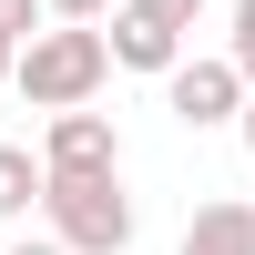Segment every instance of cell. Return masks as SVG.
<instances>
[{
	"mask_svg": "<svg viewBox=\"0 0 255 255\" xmlns=\"http://www.w3.org/2000/svg\"><path fill=\"white\" fill-rule=\"evenodd\" d=\"M10 255H72V245H61V235H20Z\"/></svg>",
	"mask_w": 255,
	"mask_h": 255,
	"instance_id": "7c38bea8",
	"label": "cell"
},
{
	"mask_svg": "<svg viewBox=\"0 0 255 255\" xmlns=\"http://www.w3.org/2000/svg\"><path fill=\"white\" fill-rule=\"evenodd\" d=\"M174 255H255V204H194Z\"/></svg>",
	"mask_w": 255,
	"mask_h": 255,
	"instance_id": "8992f818",
	"label": "cell"
},
{
	"mask_svg": "<svg viewBox=\"0 0 255 255\" xmlns=\"http://www.w3.org/2000/svg\"><path fill=\"white\" fill-rule=\"evenodd\" d=\"M82 163H123V133H113V113H92V102H61L51 133H41V174H82Z\"/></svg>",
	"mask_w": 255,
	"mask_h": 255,
	"instance_id": "277c9868",
	"label": "cell"
},
{
	"mask_svg": "<svg viewBox=\"0 0 255 255\" xmlns=\"http://www.w3.org/2000/svg\"><path fill=\"white\" fill-rule=\"evenodd\" d=\"M153 82H163V102H174L184 133H215V123H235V102H245V72H235L225 51H215V61H184V51H174Z\"/></svg>",
	"mask_w": 255,
	"mask_h": 255,
	"instance_id": "3957f363",
	"label": "cell"
},
{
	"mask_svg": "<svg viewBox=\"0 0 255 255\" xmlns=\"http://www.w3.org/2000/svg\"><path fill=\"white\" fill-rule=\"evenodd\" d=\"M235 133H245V153H255V92H245V102H235Z\"/></svg>",
	"mask_w": 255,
	"mask_h": 255,
	"instance_id": "4fadbf2b",
	"label": "cell"
},
{
	"mask_svg": "<svg viewBox=\"0 0 255 255\" xmlns=\"http://www.w3.org/2000/svg\"><path fill=\"white\" fill-rule=\"evenodd\" d=\"M41 204V153L31 143H0V225H20Z\"/></svg>",
	"mask_w": 255,
	"mask_h": 255,
	"instance_id": "52a82bcc",
	"label": "cell"
},
{
	"mask_svg": "<svg viewBox=\"0 0 255 255\" xmlns=\"http://www.w3.org/2000/svg\"><path fill=\"white\" fill-rule=\"evenodd\" d=\"M113 82V51H102V20H41L31 41H10V92L31 113H61V102H92Z\"/></svg>",
	"mask_w": 255,
	"mask_h": 255,
	"instance_id": "6da1fadb",
	"label": "cell"
},
{
	"mask_svg": "<svg viewBox=\"0 0 255 255\" xmlns=\"http://www.w3.org/2000/svg\"><path fill=\"white\" fill-rule=\"evenodd\" d=\"M0 82H10V41H0Z\"/></svg>",
	"mask_w": 255,
	"mask_h": 255,
	"instance_id": "5bb4252c",
	"label": "cell"
},
{
	"mask_svg": "<svg viewBox=\"0 0 255 255\" xmlns=\"http://www.w3.org/2000/svg\"><path fill=\"white\" fill-rule=\"evenodd\" d=\"M102 20H113V31H102V51H113L123 72H163V61L184 51V31H174V20H153V10H133V0H113Z\"/></svg>",
	"mask_w": 255,
	"mask_h": 255,
	"instance_id": "5b68a950",
	"label": "cell"
},
{
	"mask_svg": "<svg viewBox=\"0 0 255 255\" xmlns=\"http://www.w3.org/2000/svg\"><path fill=\"white\" fill-rule=\"evenodd\" d=\"M225 61H235L245 92H255V0H235V41H225Z\"/></svg>",
	"mask_w": 255,
	"mask_h": 255,
	"instance_id": "ba28073f",
	"label": "cell"
},
{
	"mask_svg": "<svg viewBox=\"0 0 255 255\" xmlns=\"http://www.w3.org/2000/svg\"><path fill=\"white\" fill-rule=\"evenodd\" d=\"M41 215L72 255H123L133 245V194H123V163H82V174H41Z\"/></svg>",
	"mask_w": 255,
	"mask_h": 255,
	"instance_id": "7a4b0ae2",
	"label": "cell"
},
{
	"mask_svg": "<svg viewBox=\"0 0 255 255\" xmlns=\"http://www.w3.org/2000/svg\"><path fill=\"white\" fill-rule=\"evenodd\" d=\"M41 10H51V20H102L113 0H41Z\"/></svg>",
	"mask_w": 255,
	"mask_h": 255,
	"instance_id": "8fae6325",
	"label": "cell"
},
{
	"mask_svg": "<svg viewBox=\"0 0 255 255\" xmlns=\"http://www.w3.org/2000/svg\"><path fill=\"white\" fill-rule=\"evenodd\" d=\"M41 20H51V10H41V0H0V41H31Z\"/></svg>",
	"mask_w": 255,
	"mask_h": 255,
	"instance_id": "9c48e42d",
	"label": "cell"
},
{
	"mask_svg": "<svg viewBox=\"0 0 255 255\" xmlns=\"http://www.w3.org/2000/svg\"><path fill=\"white\" fill-rule=\"evenodd\" d=\"M133 10H153V20H174V31H194V20H204V0H133Z\"/></svg>",
	"mask_w": 255,
	"mask_h": 255,
	"instance_id": "30bf717a",
	"label": "cell"
}]
</instances>
